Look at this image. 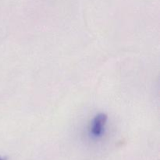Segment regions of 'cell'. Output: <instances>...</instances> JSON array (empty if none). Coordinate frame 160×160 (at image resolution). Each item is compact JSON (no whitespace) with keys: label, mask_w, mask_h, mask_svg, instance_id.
<instances>
[{"label":"cell","mask_w":160,"mask_h":160,"mask_svg":"<svg viewBox=\"0 0 160 160\" xmlns=\"http://www.w3.org/2000/svg\"><path fill=\"white\" fill-rule=\"evenodd\" d=\"M0 160H7V159H4V158H2V157H0Z\"/></svg>","instance_id":"obj_2"},{"label":"cell","mask_w":160,"mask_h":160,"mask_svg":"<svg viewBox=\"0 0 160 160\" xmlns=\"http://www.w3.org/2000/svg\"><path fill=\"white\" fill-rule=\"evenodd\" d=\"M108 117L105 113H98L93 118L91 124V134L94 138H100L104 134L106 130Z\"/></svg>","instance_id":"obj_1"}]
</instances>
